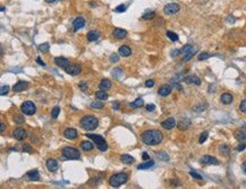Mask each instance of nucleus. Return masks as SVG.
<instances>
[{
    "mask_svg": "<svg viewBox=\"0 0 246 189\" xmlns=\"http://www.w3.org/2000/svg\"><path fill=\"white\" fill-rule=\"evenodd\" d=\"M167 36H168L169 39L171 40L172 42H177L179 38H178V35L176 34L175 32H171V31H167Z\"/></svg>",
    "mask_w": 246,
    "mask_h": 189,
    "instance_id": "36",
    "label": "nucleus"
},
{
    "mask_svg": "<svg viewBox=\"0 0 246 189\" xmlns=\"http://www.w3.org/2000/svg\"><path fill=\"white\" fill-rule=\"evenodd\" d=\"M36 62L39 63L40 66H42V67H46V63L43 62L42 60H41V58H40V57H38V58H36Z\"/></svg>",
    "mask_w": 246,
    "mask_h": 189,
    "instance_id": "57",
    "label": "nucleus"
},
{
    "mask_svg": "<svg viewBox=\"0 0 246 189\" xmlns=\"http://www.w3.org/2000/svg\"><path fill=\"white\" fill-rule=\"evenodd\" d=\"M120 160H121V162H123V163H125V164H133L134 161H135V159H134L133 156L128 155V154L121 155V156H120Z\"/></svg>",
    "mask_w": 246,
    "mask_h": 189,
    "instance_id": "28",
    "label": "nucleus"
},
{
    "mask_svg": "<svg viewBox=\"0 0 246 189\" xmlns=\"http://www.w3.org/2000/svg\"><path fill=\"white\" fill-rule=\"evenodd\" d=\"M184 81L186 84H194V85H201V79L195 75H192V76H187V77L184 78Z\"/></svg>",
    "mask_w": 246,
    "mask_h": 189,
    "instance_id": "18",
    "label": "nucleus"
},
{
    "mask_svg": "<svg viewBox=\"0 0 246 189\" xmlns=\"http://www.w3.org/2000/svg\"><path fill=\"white\" fill-rule=\"evenodd\" d=\"M91 6H92V7H95V6H96V4H95V2H91Z\"/></svg>",
    "mask_w": 246,
    "mask_h": 189,
    "instance_id": "64",
    "label": "nucleus"
},
{
    "mask_svg": "<svg viewBox=\"0 0 246 189\" xmlns=\"http://www.w3.org/2000/svg\"><path fill=\"white\" fill-rule=\"evenodd\" d=\"M143 104H144V101H143V99H142V98H137L134 102H130V103H129V107H130V108L137 109V108H141V107H143Z\"/></svg>",
    "mask_w": 246,
    "mask_h": 189,
    "instance_id": "31",
    "label": "nucleus"
},
{
    "mask_svg": "<svg viewBox=\"0 0 246 189\" xmlns=\"http://www.w3.org/2000/svg\"><path fill=\"white\" fill-rule=\"evenodd\" d=\"M155 16V13L152 10H149L146 11V13H144L143 14V16H142V19H144V21H150V19H152V18Z\"/></svg>",
    "mask_w": 246,
    "mask_h": 189,
    "instance_id": "35",
    "label": "nucleus"
},
{
    "mask_svg": "<svg viewBox=\"0 0 246 189\" xmlns=\"http://www.w3.org/2000/svg\"><path fill=\"white\" fill-rule=\"evenodd\" d=\"M234 136H235L236 139L238 140H245L246 139V128L245 127H243V128H240V129L236 130L235 134H234Z\"/></svg>",
    "mask_w": 246,
    "mask_h": 189,
    "instance_id": "17",
    "label": "nucleus"
},
{
    "mask_svg": "<svg viewBox=\"0 0 246 189\" xmlns=\"http://www.w3.org/2000/svg\"><path fill=\"white\" fill-rule=\"evenodd\" d=\"M239 110L243 112V113H246V100H243L239 104Z\"/></svg>",
    "mask_w": 246,
    "mask_h": 189,
    "instance_id": "48",
    "label": "nucleus"
},
{
    "mask_svg": "<svg viewBox=\"0 0 246 189\" xmlns=\"http://www.w3.org/2000/svg\"><path fill=\"white\" fill-rule=\"evenodd\" d=\"M109 60H110V62H117V61H119V54H117V53H111L109 57Z\"/></svg>",
    "mask_w": 246,
    "mask_h": 189,
    "instance_id": "46",
    "label": "nucleus"
},
{
    "mask_svg": "<svg viewBox=\"0 0 246 189\" xmlns=\"http://www.w3.org/2000/svg\"><path fill=\"white\" fill-rule=\"evenodd\" d=\"M201 162H202L203 164H213V165L219 164L218 160H217L215 156H211V155H204V156H202Z\"/></svg>",
    "mask_w": 246,
    "mask_h": 189,
    "instance_id": "11",
    "label": "nucleus"
},
{
    "mask_svg": "<svg viewBox=\"0 0 246 189\" xmlns=\"http://www.w3.org/2000/svg\"><path fill=\"white\" fill-rule=\"evenodd\" d=\"M95 96H96V99L98 100H100V101H105V100H108V93L105 91V90H100V91H98L96 93H95Z\"/></svg>",
    "mask_w": 246,
    "mask_h": 189,
    "instance_id": "27",
    "label": "nucleus"
},
{
    "mask_svg": "<svg viewBox=\"0 0 246 189\" xmlns=\"http://www.w3.org/2000/svg\"><path fill=\"white\" fill-rule=\"evenodd\" d=\"M5 129H6V125H5L4 123H0V131H1V133H4Z\"/></svg>",
    "mask_w": 246,
    "mask_h": 189,
    "instance_id": "59",
    "label": "nucleus"
},
{
    "mask_svg": "<svg viewBox=\"0 0 246 189\" xmlns=\"http://www.w3.org/2000/svg\"><path fill=\"white\" fill-rule=\"evenodd\" d=\"M28 180H31V181H38L40 179V175H39V171L34 169V170H31V171L27 172V175H26Z\"/></svg>",
    "mask_w": 246,
    "mask_h": 189,
    "instance_id": "22",
    "label": "nucleus"
},
{
    "mask_svg": "<svg viewBox=\"0 0 246 189\" xmlns=\"http://www.w3.org/2000/svg\"><path fill=\"white\" fill-rule=\"evenodd\" d=\"M123 74H124V71L121 68H115V69L111 71V75H113L115 78H118V79L123 76Z\"/></svg>",
    "mask_w": 246,
    "mask_h": 189,
    "instance_id": "34",
    "label": "nucleus"
},
{
    "mask_svg": "<svg viewBox=\"0 0 246 189\" xmlns=\"http://www.w3.org/2000/svg\"><path fill=\"white\" fill-rule=\"evenodd\" d=\"M85 24H86V22H85L84 17H82V16L76 17L74 21H73V27H74V31L77 32V31H80V30H82V28L85 26Z\"/></svg>",
    "mask_w": 246,
    "mask_h": 189,
    "instance_id": "9",
    "label": "nucleus"
},
{
    "mask_svg": "<svg viewBox=\"0 0 246 189\" xmlns=\"http://www.w3.org/2000/svg\"><path fill=\"white\" fill-rule=\"evenodd\" d=\"M118 54L121 57H129L132 54V49L128 46H121L118 49Z\"/></svg>",
    "mask_w": 246,
    "mask_h": 189,
    "instance_id": "19",
    "label": "nucleus"
},
{
    "mask_svg": "<svg viewBox=\"0 0 246 189\" xmlns=\"http://www.w3.org/2000/svg\"><path fill=\"white\" fill-rule=\"evenodd\" d=\"M113 36H115L116 39L123 40V39H125V38H126L127 32L125 31V30H123V28H115V30H113Z\"/></svg>",
    "mask_w": 246,
    "mask_h": 189,
    "instance_id": "16",
    "label": "nucleus"
},
{
    "mask_svg": "<svg viewBox=\"0 0 246 189\" xmlns=\"http://www.w3.org/2000/svg\"><path fill=\"white\" fill-rule=\"evenodd\" d=\"M86 88H88V84H86L85 82H83V83L80 84V90H81V91H86Z\"/></svg>",
    "mask_w": 246,
    "mask_h": 189,
    "instance_id": "54",
    "label": "nucleus"
},
{
    "mask_svg": "<svg viewBox=\"0 0 246 189\" xmlns=\"http://www.w3.org/2000/svg\"><path fill=\"white\" fill-rule=\"evenodd\" d=\"M143 143L149 146H155L159 145L163 140V135L160 130L157 129H151V130H145L144 133L142 134L141 136Z\"/></svg>",
    "mask_w": 246,
    "mask_h": 189,
    "instance_id": "1",
    "label": "nucleus"
},
{
    "mask_svg": "<svg viewBox=\"0 0 246 189\" xmlns=\"http://www.w3.org/2000/svg\"><path fill=\"white\" fill-rule=\"evenodd\" d=\"M47 2H49V4H53V2H58L60 0H46Z\"/></svg>",
    "mask_w": 246,
    "mask_h": 189,
    "instance_id": "61",
    "label": "nucleus"
},
{
    "mask_svg": "<svg viewBox=\"0 0 246 189\" xmlns=\"http://www.w3.org/2000/svg\"><path fill=\"white\" fill-rule=\"evenodd\" d=\"M14 137L17 140H24L27 137V131L23 128H17L14 130Z\"/></svg>",
    "mask_w": 246,
    "mask_h": 189,
    "instance_id": "12",
    "label": "nucleus"
},
{
    "mask_svg": "<svg viewBox=\"0 0 246 189\" xmlns=\"http://www.w3.org/2000/svg\"><path fill=\"white\" fill-rule=\"evenodd\" d=\"M27 87H28V83H26V82H18V83H16V84L14 85L13 91L16 92V93H18V92L25 91Z\"/></svg>",
    "mask_w": 246,
    "mask_h": 189,
    "instance_id": "15",
    "label": "nucleus"
},
{
    "mask_svg": "<svg viewBox=\"0 0 246 189\" xmlns=\"http://www.w3.org/2000/svg\"><path fill=\"white\" fill-rule=\"evenodd\" d=\"M59 113H60V108L57 105V107H55V108L52 109V111H51V118H52V119H56L57 117L59 116Z\"/></svg>",
    "mask_w": 246,
    "mask_h": 189,
    "instance_id": "38",
    "label": "nucleus"
},
{
    "mask_svg": "<svg viewBox=\"0 0 246 189\" xmlns=\"http://www.w3.org/2000/svg\"><path fill=\"white\" fill-rule=\"evenodd\" d=\"M14 120L16 121V123H18V125H22V123H24V118H23V116L22 115H15L14 116Z\"/></svg>",
    "mask_w": 246,
    "mask_h": 189,
    "instance_id": "45",
    "label": "nucleus"
},
{
    "mask_svg": "<svg viewBox=\"0 0 246 189\" xmlns=\"http://www.w3.org/2000/svg\"><path fill=\"white\" fill-rule=\"evenodd\" d=\"M219 153L222 155V156H228L230 154V148H229L228 145H226V144H222L221 146L219 147Z\"/></svg>",
    "mask_w": 246,
    "mask_h": 189,
    "instance_id": "26",
    "label": "nucleus"
},
{
    "mask_svg": "<svg viewBox=\"0 0 246 189\" xmlns=\"http://www.w3.org/2000/svg\"><path fill=\"white\" fill-rule=\"evenodd\" d=\"M210 57H212V54H210V53H207V52H202V53H200V54H199L197 59L200 60V61H203V60L209 59Z\"/></svg>",
    "mask_w": 246,
    "mask_h": 189,
    "instance_id": "40",
    "label": "nucleus"
},
{
    "mask_svg": "<svg viewBox=\"0 0 246 189\" xmlns=\"http://www.w3.org/2000/svg\"><path fill=\"white\" fill-rule=\"evenodd\" d=\"M86 137H88L90 139H92L95 143L98 150L100 152H105L108 150V145H107V142L102 136L100 135H96V134H86Z\"/></svg>",
    "mask_w": 246,
    "mask_h": 189,
    "instance_id": "3",
    "label": "nucleus"
},
{
    "mask_svg": "<svg viewBox=\"0 0 246 189\" xmlns=\"http://www.w3.org/2000/svg\"><path fill=\"white\" fill-rule=\"evenodd\" d=\"M22 112L26 116H33L36 112V105L32 101H25L21 107Z\"/></svg>",
    "mask_w": 246,
    "mask_h": 189,
    "instance_id": "6",
    "label": "nucleus"
},
{
    "mask_svg": "<svg viewBox=\"0 0 246 189\" xmlns=\"http://www.w3.org/2000/svg\"><path fill=\"white\" fill-rule=\"evenodd\" d=\"M64 136L66 137L67 139H75L77 137V130L74 128H67L64 131Z\"/></svg>",
    "mask_w": 246,
    "mask_h": 189,
    "instance_id": "14",
    "label": "nucleus"
},
{
    "mask_svg": "<svg viewBox=\"0 0 246 189\" xmlns=\"http://www.w3.org/2000/svg\"><path fill=\"white\" fill-rule=\"evenodd\" d=\"M157 156H158L159 159H161L162 161H169V155L167 154V153H165V152H158V153H157Z\"/></svg>",
    "mask_w": 246,
    "mask_h": 189,
    "instance_id": "41",
    "label": "nucleus"
},
{
    "mask_svg": "<svg viewBox=\"0 0 246 189\" xmlns=\"http://www.w3.org/2000/svg\"><path fill=\"white\" fill-rule=\"evenodd\" d=\"M126 9H127L126 5H119L118 7H116L113 9V11L115 13H124V11H126Z\"/></svg>",
    "mask_w": 246,
    "mask_h": 189,
    "instance_id": "44",
    "label": "nucleus"
},
{
    "mask_svg": "<svg viewBox=\"0 0 246 189\" xmlns=\"http://www.w3.org/2000/svg\"><path fill=\"white\" fill-rule=\"evenodd\" d=\"M67 74H69L72 76H77L78 74L82 71V67L77 63H74V65H69V66L67 67L66 69H65Z\"/></svg>",
    "mask_w": 246,
    "mask_h": 189,
    "instance_id": "8",
    "label": "nucleus"
},
{
    "mask_svg": "<svg viewBox=\"0 0 246 189\" xmlns=\"http://www.w3.org/2000/svg\"><path fill=\"white\" fill-rule=\"evenodd\" d=\"M63 158L65 160H80V151L74 147H65L63 150Z\"/></svg>",
    "mask_w": 246,
    "mask_h": 189,
    "instance_id": "5",
    "label": "nucleus"
},
{
    "mask_svg": "<svg viewBox=\"0 0 246 189\" xmlns=\"http://www.w3.org/2000/svg\"><path fill=\"white\" fill-rule=\"evenodd\" d=\"M128 180V175L124 172H119V173H116L113 175L111 178L109 179V183L111 187H115V188H118L119 186L124 185L125 182H127Z\"/></svg>",
    "mask_w": 246,
    "mask_h": 189,
    "instance_id": "4",
    "label": "nucleus"
},
{
    "mask_svg": "<svg viewBox=\"0 0 246 189\" xmlns=\"http://www.w3.org/2000/svg\"><path fill=\"white\" fill-rule=\"evenodd\" d=\"M180 9V6L176 2H171V4L166 5L165 8H163V13L166 15H175L177 14Z\"/></svg>",
    "mask_w": 246,
    "mask_h": 189,
    "instance_id": "7",
    "label": "nucleus"
},
{
    "mask_svg": "<svg viewBox=\"0 0 246 189\" xmlns=\"http://www.w3.org/2000/svg\"><path fill=\"white\" fill-rule=\"evenodd\" d=\"M171 86H169V85H165V86H161V87L159 88V95L160 96H168L170 93H171Z\"/></svg>",
    "mask_w": 246,
    "mask_h": 189,
    "instance_id": "23",
    "label": "nucleus"
},
{
    "mask_svg": "<svg viewBox=\"0 0 246 189\" xmlns=\"http://www.w3.org/2000/svg\"><path fill=\"white\" fill-rule=\"evenodd\" d=\"M49 50H50L49 43H42V44L39 46V51H41V52H48Z\"/></svg>",
    "mask_w": 246,
    "mask_h": 189,
    "instance_id": "39",
    "label": "nucleus"
},
{
    "mask_svg": "<svg viewBox=\"0 0 246 189\" xmlns=\"http://www.w3.org/2000/svg\"><path fill=\"white\" fill-rule=\"evenodd\" d=\"M161 126H162V128H165V129L170 130L176 126V120L174 119V118H168V119H166L165 121H162Z\"/></svg>",
    "mask_w": 246,
    "mask_h": 189,
    "instance_id": "13",
    "label": "nucleus"
},
{
    "mask_svg": "<svg viewBox=\"0 0 246 189\" xmlns=\"http://www.w3.org/2000/svg\"><path fill=\"white\" fill-rule=\"evenodd\" d=\"M111 82L109 81V79H107V78H105V79H102L101 82H100V85H99V87H100V90H109V88H111Z\"/></svg>",
    "mask_w": 246,
    "mask_h": 189,
    "instance_id": "29",
    "label": "nucleus"
},
{
    "mask_svg": "<svg viewBox=\"0 0 246 189\" xmlns=\"http://www.w3.org/2000/svg\"><path fill=\"white\" fill-rule=\"evenodd\" d=\"M245 148H246V143L239 144L238 146H237V151H238V152H243V151L245 150Z\"/></svg>",
    "mask_w": 246,
    "mask_h": 189,
    "instance_id": "51",
    "label": "nucleus"
},
{
    "mask_svg": "<svg viewBox=\"0 0 246 189\" xmlns=\"http://www.w3.org/2000/svg\"><path fill=\"white\" fill-rule=\"evenodd\" d=\"M103 107H105V104H103V103H102V102H92L91 103V108L92 109H99V110H100V109H102L103 108Z\"/></svg>",
    "mask_w": 246,
    "mask_h": 189,
    "instance_id": "42",
    "label": "nucleus"
},
{
    "mask_svg": "<svg viewBox=\"0 0 246 189\" xmlns=\"http://www.w3.org/2000/svg\"><path fill=\"white\" fill-rule=\"evenodd\" d=\"M232 100H234V96H232L230 93H223V94H221V96H220V101H221L223 104H230L232 102Z\"/></svg>",
    "mask_w": 246,
    "mask_h": 189,
    "instance_id": "24",
    "label": "nucleus"
},
{
    "mask_svg": "<svg viewBox=\"0 0 246 189\" xmlns=\"http://www.w3.org/2000/svg\"><path fill=\"white\" fill-rule=\"evenodd\" d=\"M207 136H209V133H207V131H203V133L201 134L200 138H199V143H200V144H203L204 142L207 140Z\"/></svg>",
    "mask_w": 246,
    "mask_h": 189,
    "instance_id": "43",
    "label": "nucleus"
},
{
    "mask_svg": "<svg viewBox=\"0 0 246 189\" xmlns=\"http://www.w3.org/2000/svg\"><path fill=\"white\" fill-rule=\"evenodd\" d=\"M99 38H100V33H99L98 31H90L88 33V41H91V42L96 41Z\"/></svg>",
    "mask_w": 246,
    "mask_h": 189,
    "instance_id": "30",
    "label": "nucleus"
},
{
    "mask_svg": "<svg viewBox=\"0 0 246 189\" xmlns=\"http://www.w3.org/2000/svg\"><path fill=\"white\" fill-rule=\"evenodd\" d=\"M142 158H143V160H145V161H149V160H150V156H149V154L146 152H144V153L142 154Z\"/></svg>",
    "mask_w": 246,
    "mask_h": 189,
    "instance_id": "58",
    "label": "nucleus"
},
{
    "mask_svg": "<svg viewBox=\"0 0 246 189\" xmlns=\"http://www.w3.org/2000/svg\"><path fill=\"white\" fill-rule=\"evenodd\" d=\"M23 151H24V152H31L32 147L30 146V145H27V144H25V145H23Z\"/></svg>",
    "mask_w": 246,
    "mask_h": 189,
    "instance_id": "56",
    "label": "nucleus"
},
{
    "mask_svg": "<svg viewBox=\"0 0 246 189\" xmlns=\"http://www.w3.org/2000/svg\"><path fill=\"white\" fill-rule=\"evenodd\" d=\"M228 21L230 22V23H234L235 22V18H232V16H229V18H228Z\"/></svg>",
    "mask_w": 246,
    "mask_h": 189,
    "instance_id": "63",
    "label": "nucleus"
},
{
    "mask_svg": "<svg viewBox=\"0 0 246 189\" xmlns=\"http://www.w3.org/2000/svg\"><path fill=\"white\" fill-rule=\"evenodd\" d=\"M191 125H192V121H191L188 118H184V119L180 120L179 123H178V128H179L180 130H187L191 127Z\"/></svg>",
    "mask_w": 246,
    "mask_h": 189,
    "instance_id": "20",
    "label": "nucleus"
},
{
    "mask_svg": "<svg viewBox=\"0 0 246 189\" xmlns=\"http://www.w3.org/2000/svg\"><path fill=\"white\" fill-rule=\"evenodd\" d=\"M192 48H193V46H191V44H186V46H184L180 50H182V53H187Z\"/></svg>",
    "mask_w": 246,
    "mask_h": 189,
    "instance_id": "49",
    "label": "nucleus"
},
{
    "mask_svg": "<svg viewBox=\"0 0 246 189\" xmlns=\"http://www.w3.org/2000/svg\"><path fill=\"white\" fill-rule=\"evenodd\" d=\"M154 85V81H152V79H149V81L145 82V86L146 87H152Z\"/></svg>",
    "mask_w": 246,
    "mask_h": 189,
    "instance_id": "53",
    "label": "nucleus"
},
{
    "mask_svg": "<svg viewBox=\"0 0 246 189\" xmlns=\"http://www.w3.org/2000/svg\"><path fill=\"white\" fill-rule=\"evenodd\" d=\"M242 170H243V172L246 175V162H244V163L242 164Z\"/></svg>",
    "mask_w": 246,
    "mask_h": 189,
    "instance_id": "60",
    "label": "nucleus"
},
{
    "mask_svg": "<svg viewBox=\"0 0 246 189\" xmlns=\"http://www.w3.org/2000/svg\"><path fill=\"white\" fill-rule=\"evenodd\" d=\"M153 165H154V161L149 160V161L144 162V163H141V164L137 167V169H138V170H149V169H151Z\"/></svg>",
    "mask_w": 246,
    "mask_h": 189,
    "instance_id": "25",
    "label": "nucleus"
},
{
    "mask_svg": "<svg viewBox=\"0 0 246 189\" xmlns=\"http://www.w3.org/2000/svg\"><path fill=\"white\" fill-rule=\"evenodd\" d=\"M9 86L8 85H2L1 87H0V95L1 96H4V95H7L8 93H9Z\"/></svg>",
    "mask_w": 246,
    "mask_h": 189,
    "instance_id": "37",
    "label": "nucleus"
},
{
    "mask_svg": "<svg viewBox=\"0 0 246 189\" xmlns=\"http://www.w3.org/2000/svg\"><path fill=\"white\" fill-rule=\"evenodd\" d=\"M180 53H182V50H180V49H176V50H174L171 53H170V56L176 57V56H178V54H180Z\"/></svg>",
    "mask_w": 246,
    "mask_h": 189,
    "instance_id": "52",
    "label": "nucleus"
},
{
    "mask_svg": "<svg viewBox=\"0 0 246 189\" xmlns=\"http://www.w3.org/2000/svg\"><path fill=\"white\" fill-rule=\"evenodd\" d=\"M196 51H197V48H194V46H193V48H192V49H191L188 52L185 53V56H184V58H183V61H185V62H186V61L191 60V59H192V57H193L194 54L196 53Z\"/></svg>",
    "mask_w": 246,
    "mask_h": 189,
    "instance_id": "32",
    "label": "nucleus"
},
{
    "mask_svg": "<svg viewBox=\"0 0 246 189\" xmlns=\"http://www.w3.org/2000/svg\"><path fill=\"white\" fill-rule=\"evenodd\" d=\"M145 108H146V110H148V111H154V110H155V105L154 104H148L146 107H145Z\"/></svg>",
    "mask_w": 246,
    "mask_h": 189,
    "instance_id": "55",
    "label": "nucleus"
},
{
    "mask_svg": "<svg viewBox=\"0 0 246 189\" xmlns=\"http://www.w3.org/2000/svg\"><path fill=\"white\" fill-rule=\"evenodd\" d=\"M55 63L59 68H63V69H66L67 67L70 65L69 60L67 59V58H65V57H57V58H55Z\"/></svg>",
    "mask_w": 246,
    "mask_h": 189,
    "instance_id": "10",
    "label": "nucleus"
},
{
    "mask_svg": "<svg viewBox=\"0 0 246 189\" xmlns=\"http://www.w3.org/2000/svg\"><path fill=\"white\" fill-rule=\"evenodd\" d=\"M81 148L83 151H86V152L92 151V148H93V144H92V142H88V140H83L81 144Z\"/></svg>",
    "mask_w": 246,
    "mask_h": 189,
    "instance_id": "33",
    "label": "nucleus"
},
{
    "mask_svg": "<svg viewBox=\"0 0 246 189\" xmlns=\"http://www.w3.org/2000/svg\"><path fill=\"white\" fill-rule=\"evenodd\" d=\"M200 105L201 104H199L197 107H194V108H193L194 111L201 112V111H203V110H205V109H207V105H205V104H203V107H200Z\"/></svg>",
    "mask_w": 246,
    "mask_h": 189,
    "instance_id": "50",
    "label": "nucleus"
},
{
    "mask_svg": "<svg viewBox=\"0 0 246 189\" xmlns=\"http://www.w3.org/2000/svg\"><path fill=\"white\" fill-rule=\"evenodd\" d=\"M190 175L193 177L194 179H196V180H202V175H200V173H197V172H195V171H190Z\"/></svg>",
    "mask_w": 246,
    "mask_h": 189,
    "instance_id": "47",
    "label": "nucleus"
},
{
    "mask_svg": "<svg viewBox=\"0 0 246 189\" xmlns=\"http://www.w3.org/2000/svg\"><path fill=\"white\" fill-rule=\"evenodd\" d=\"M99 125V120L98 118H95L93 116H85L81 119V127L83 129L88 130V131H91V130H94Z\"/></svg>",
    "mask_w": 246,
    "mask_h": 189,
    "instance_id": "2",
    "label": "nucleus"
},
{
    "mask_svg": "<svg viewBox=\"0 0 246 189\" xmlns=\"http://www.w3.org/2000/svg\"><path fill=\"white\" fill-rule=\"evenodd\" d=\"M47 168H48V170L51 172H55L58 169V162H57V160H55V159H49L48 161H47Z\"/></svg>",
    "mask_w": 246,
    "mask_h": 189,
    "instance_id": "21",
    "label": "nucleus"
},
{
    "mask_svg": "<svg viewBox=\"0 0 246 189\" xmlns=\"http://www.w3.org/2000/svg\"><path fill=\"white\" fill-rule=\"evenodd\" d=\"M113 109H116V110H118V109H119V107H118V103H115V102H113Z\"/></svg>",
    "mask_w": 246,
    "mask_h": 189,
    "instance_id": "62",
    "label": "nucleus"
}]
</instances>
